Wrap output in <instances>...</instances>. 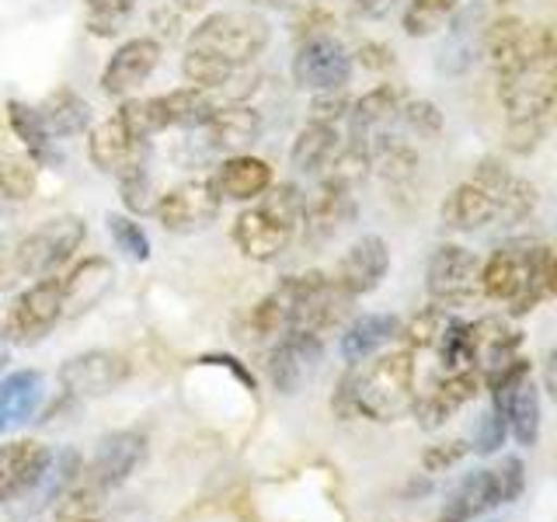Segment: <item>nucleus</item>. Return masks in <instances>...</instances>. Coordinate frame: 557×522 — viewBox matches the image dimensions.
<instances>
[{"mask_svg": "<svg viewBox=\"0 0 557 522\" xmlns=\"http://www.w3.org/2000/svg\"><path fill=\"white\" fill-rule=\"evenodd\" d=\"M255 8H272V11H293V14H304L321 8V0H251Z\"/></svg>", "mask_w": 557, "mask_h": 522, "instance_id": "nucleus-50", "label": "nucleus"}, {"mask_svg": "<svg viewBox=\"0 0 557 522\" xmlns=\"http://www.w3.org/2000/svg\"><path fill=\"white\" fill-rule=\"evenodd\" d=\"M144 457H147V435L139 428L109 432L98 443L95 457L84 463L77 484L101 498V495L115 492L119 484H126L136 474V467L144 463Z\"/></svg>", "mask_w": 557, "mask_h": 522, "instance_id": "nucleus-11", "label": "nucleus"}, {"mask_svg": "<svg viewBox=\"0 0 557 522\" xmlns=\"http://www.w3.org/2000/svg\"><path fill=\"white\" fill-rule=\"evenodd\" d=\"M449 324H453V310L432 303L425 310H418L408 324H400V338H405V348H411V352H435V345L443 341Z\"/></svg>", "mask_w": 557, "mask_h": 522, "instance_id": "nucleus-37", "label": "nucleus"}, {"mask_svg": "<svg viewBox=\"0 0 557 522\" xmlns=\"http://www.w3.org/2000/svg\"><path fill=\"white\" fill-rule=\"evenodd\" d=\"M8 356H11V341L4 338V331H0V370L8 365Z\"/></svg>", "mask_w": 557, "mask_h": 522, "instance_id": "nucleus-56", "label": "nucleus"}, {"mask_svg": "<svg viewBox=\"0 0 557 522\" xmlns=\"http://www.w3.org/2000/svg\"><path fill=\"white\" fill-rule=\"evenodd\" d=\"M49 460V449L35 439H14L0 446V501H11L39 477V470Z\"/></svg>", "mask_w": 557, "mask_h": 522, "instance_id": "nucleus-29", "label": "nucleus"}, {"mask_svg": "<svg viewBox=\"0 0 557 522\" xmlns=\"http://www.w3.org/2000/svg\"><path fill=\"white\" fill-rule=\"evenodd\" d=\"M216 188L223 199H234V202H251L258 196H265L272 188V167L261 161V157H251V153H234L226 157L216 171Z\"/></svg>", "mask_w": 557, "mask_h": 522, "instance_id": "nucleus-30", "label": "nucleus"}, {"mask_svg": "<svg viewBox=\"0 0 557 522\" xmlns=\"http://www.w3.org/2000/svg\"><path fill=\"white\" fill-rule=\"evenodd\" d=\"M261 209H269V213L289 226V231H304V216H307V196H304V188L296 185V182H272V188L265 191V196H258Z\"/></svg>", "mask_w": 557, "mask_h": 522, "instance_id": "nucleus-39", "label": "nucleus"}, {"mask_svg": "<svg viewBox=\"0 0 557 522\" xmlns=\"http://www.w3.org/2000/svg\"><path fill=\"white\" fill-rule=\"evenodd\" d=\"M269 42H272V28L258 11H220L199 22L185 39L188 49L213 52V57L234 66H251Z\"/></svg>", "mask_w": 557, "mask_h": 522, "instance_id": "nucleus-4", "label": "nucleus"}, {"mask_svg": "<svg viewBox=\"0 0 557 522\" xmlns=\"http://www.w3.org/2000/svg\"><path fill=\"white\" fill-rule=\"evenodd\" d=\"M547 269L550 248L530 237H512L481 261V296L502 303L505 318H527L547 296Z\"/></svg>", "mask_w": 557, "mask_h": 522, "instance_id": "nucleus-3", "label": "nucleus"}, {"mask_svg": "<svg viewBox=\"0 0 557 522\" xmlns=\"http://www.w3.org/2000/svg\"><path fill=\"white\" fill-rule=\"evenodd\" d=\"M391 272V248L387 240H383L380 234H366L359 237L352 248H348L338 261L335 269V283L352 296V300H359V296L380 289V283L387 278Z\"/></svg>", "mask_w": 557, "mask_h": 522, "instance_id": "nucleus-17", "label": "nucleus"}, {"mask_svg": "<svg viewBox=\"0 0 557 522\" xmlns=\"http://www.w3.org/2000/svg\"><path fill=\"white\" fill-rule=\"evenodd\" d=\"M164 98V112H168V122L171 129H202L209 119H213L216 104L209 101L206 91H199V87H178V91H168L161 95Z\"/></svg>", "mask_w": 557, "mask_h": 522, "instance_id": "nucleus-34", "label": "nucleus"}, {"mask_svg": "<svg viewBox=\"0 0 557 522\" xmlns=\"http://www.w3.org/2000/svg\"><path fill=\"white\" fill-rule=\"evenodd\" d=\"M554 112H557V101H554Z\"/></svg>", "mask_w": 557, "mask_h": 522, "instance_id": "nucleus-59", "label": "nucleus"}, {"mask_svg": "<svg viewBox=\"0 0 557 522\" xmlns=\"http://www.w3.org/2000/svg\"><path fill=\"white\" fill-rule=\"evenodd\" d=\"M342 147H345V139H342L338 126H327V122H307V126L300 129V136L293 139L289 161L300 174H324Z\"/></svg>", "mask_w": 557, "mask_h": 522, "instance_id": "nucleus-31", "label": "nucleus"}, {"mask_svg": "<svg viewBox=\"0 0 557 522\" xmlns=\"http://www.w3.org/2000/svg\"><path fill=\"white\" fill-rule=\"evenodd\" d=\"M467 370L481 376L484 387H492L522 359V331L512 318H481L467 324Z\"/></svg>", "mask_w": 557, "mask_h": 522, "instance_id": "nucleus-8", "label": "nucleus"}, {"mask_svg": "<svg viewBox=\"0 0 557 522\" xmlns=\"http://www.w3.org/2000/svg\"><path fill=\"white\" fill-rule=\"evenodd\" d=\"M397 4V0H352V8L366 17H383L391 8Z\"/></svg>", "mask_w": 557, "mask_h": 522, "instance_id": "nucleus-51", "label": "nucleus"}, {"mask_svg": "<svg viewBox=\"0 0 557 522\" xmlns=\"http://www.w3.org/2000/svg\"><path fill=\"white\" fill-rule=\"evenodd\" d=\"M509 439V418H505L495 405L484 411L481 418V428H478V439L470 449H478L481 457H492L495 449H502V443Z\"/></svg>", "mask_w": 557, "mask_h": 522, "instance_id": "nucleus-45", "label": "nucleus"}, {"mask_svg": "<svg viewBox=\"0 0 557 522\" xmlns=\"http://www.w3.org/2000/svg\"><path fill=\"white\" fill-rule=\"evenodd\" d=\"M206 4H209V0H174V11L191 14V11H202Z\"/></svg>", "mask_w": 557, "mask_h": 522, "instance_id": "nucleus-55", "label": "nucleus"}, {"mask_svg": "<svg viewBox=\"0 0 557 522\" xmlns=\"http://www.w3.org/2000/svg\"><path fill=\"white\" fill-rule=\"evenodd\" d=\"M467 452H470L467 439H453V443H443V446H432V449H425L422 467L429 470V474H443V470H449L453 463H460Z\"/></svg>", "mask_w": 557, "mask_h": 522, "instance_id": "nucleus-48", "label": "nucleus"}, {"mask_svg": "<svg viewBox=\"0 0 557 522\" xmlns=\"http://www.w3.org/2000/svg\"><path fill=\"white\" fill-rule=\"evenodd\" d=\"M544 390L557 400V348H554L547 365H544Z\"/></svg>", "mask_w": 557, "mask_h": 522, "instance_id": "nucleus-53", "label": "nucleus"}, {"mask_svg": "<svg viewBox=\"0 0 557 522\" xmlns=\"http://www.w3.org/2000/svg\"><path fill=\"white\" fill-rule=\"evenodd\" d=\"M547 293L557 296V251H550V269H547Z\"/></svg>", "mask_w": 557, "mask_h": 522, "instance_id": "nucleus-54", "label": "nucleus"}, {"mask_svg": "<svg viewBox=\"0 0 557 522\" xmlns=\"http://www.w3.org/2000/svg\"><path fill=\"white\" fill-rule=\"evenodd\" d=\"M481 46L492 60L509 126H544L557 101V35L505 14L484 28Z\"/></svg>", "mask_w": 557, "mask_h": 522, "instance_id": "nucleus-1", "label": "nucleus"}, {"mask_svg": "<svg viewBox=\"0 0 557 522\" xmlns=\"http://www.w3.org/2000/svg\"><path fill=\"white\" fill-rule=\"evenodd\" d=\"M157 66H161V42L157 39L139 35V39L122 42L101 70V91L115 101H126L150 80Z\"/></svg>", "mask_w": 557, "mask_h": 522, "instance_id": "nucleus-16", "label": "nucleus"}, {"mask_svg": "<svg viewBox=\"0 0 557 522\" xmlns=\"http://www.w3.org/2000/svg\"><path fill=\"white\" fill-rule=\"evenodd\" d=\"M46 397V376L39 370H17L0 380V435L32 422Z\"/></svg>", "mask_w": 557, "mask_h": 522, "instance_id": "nucleus-24", "label": "nucleus"}, {"mask_svg": "<svg viewBox=\"0 0 557 522\" xmlns=\"http://www.w3.org/2000/svg\"><path fill=\"white\" fill-rule=\"evenodd\" d=\"M84 237H87L84 216H57L42 226H35L32 234H25L11 248L17 275H25V278L52 275L74 258V251L84 244Z\"/></svg>", "mask_w": 557, "mask_h": 522, "instance_id": "nucleus-5", "label": "nucleus"}, {"mask_svg": "<svg viewBox=\"0 0 557 522\" xmlns=\"http://www.w3.org/2000/svg\"><path fill=\"white\" fill-rule=\"evenodd\" d=\"M289 313H293V289L289 278H283L269 296H261L255 303L248 327L255 338H278L283 331H289Z\"/></svg>", "mask_w": 557, "mask_h": 522, "instance_id": "nucleus-33", "label": "nucleus"}, {"mask_svg": "<svg viewBox=\"0 0 557 522\" xmlns=\"http://www.w3.org/2000/svg\"><path fill=\"white\" fill-rule=\"evenodd\" d=\"M234 63H226L213 52H202V49H185V60H182V74L191 87H199V91H216L220 84H226L234 77Z\"/></svg>", "mask_w": 557, "mask_h": 522, "instance_id": "nucleus-40", "label": "nucleus"}, {"mask_svg": "<svg viewBox=\"0 0 557 522\" xmlns=\"http://www.w3.org/2000/svg\"><path fill=\"white\" fill-rule=\"evenodd\" d=\"M348 109H352V101H348L342 91L313 95V101H310V122H327V126H338L342 119H348Z\"/></svg>", "mask_w": 557, "mask_h": 522, "instance_id": "nucleus-47", "label": "nucleus"}, {"mask_svg": "<svg viewBox=\"0 0 557 522\" xmlns=\"http://www.w3.org/2000/svg\"><path fill=\"white\" fill-rule=\"evenodd\" d=\"M457 8H460V0H408L400 25H405L411 39H429V35L449 25V17L457 14Z\"/></svg>", "mask_w": 557, "mask_h": 522, "instance_id": "nucleus-38", "label": "nucleus"}, {"mask_svg": "<svg viewBox=\"0 0 557 522\" xmlns=\"http://www.w3.org/2000/svg\"><path fill=\"white\" fill-rule=\"evenodd\" d=\"M8 122H11L14 136L22 139V147H25L28 161H32L35 167H60V164H63V153H60V147H57L60 139L49 133L46 119H42L39 109H35V104L11 98V101H8Z\"/></svg>", "mask_w": 557, "mask_h": 522, "instance_id": "nucleus-26", "label": "nucleus"}, {"mask_svg": "<svg viewBox=\"0 0 557 522\" xmlns=\"http://www.w3.org/2000/svg\"><path fill=\"white\" fill-rule=\"evenodd\" d=\"M492 474H495V484H498V498L502 505H509L522 495V487H527V467H522L519 457H502L495 467H492Z\"/></svg>", "mask_w": 557, "mask_h": 522, "instance_id": "nucleus-46", "label": "nucleus"}, {"mask_svg": "<svg viewBox=\"0 0 557 522\" xmlns=\"http://www.w3.org/2000/svg\"><path fill=\"white\" fill-rule=\"evenodd\" d=\"M206 147L216 153H248L258 139H261V115L251 104H223L213 112V119L202 126Z\"/></svg>", "mask_w": 557, "mask_h": 522, "instance_id": "nucleus-21", "label": "nucleus"}, {"mask_svg": "<svg viewBox=\"0 0 557 522\" xmlns=\"http://www.w3.org/2000/svg\"><path fill=\"white\" fill-rule=\"evenodd\" d=\"M425 289L429 300L446 310L481 300V258L463 244H440L429 258Z\"/></svg>", "mask_w": 557, "mask_h": 522, "instance_id": "nucleus-6", "label": "nucleus"}, {"mask_svg": "<svg viewBox=\"0 0 557 522\" xmlns=\"http://www.w3.org/2000/svg\"><path fill=\"white\" fill-rule=\"evenodd\" d=\"M87 11V32L112 39L122 32V22L133 14V0H84Z\"/></svg>", "mask_w": 557, "mask_h": 522, "instance_id": "nucleus-43", "label": "nucleus"}, {"mask_svg": "<svg viewBox=\"0 0 557 522\" xmlns=\"http://www.w3.org/2000/svg\"><path fill=\"white\" fill-rule=\"evenodd\" d=\"M63 321V278L60 275H42L35 283L17 293L14 307L4 318V338L11 345H35L46 335H52V327Z\"/></svg>", "mask_w": 557, "mask_h": 522, "instance_id": "nucleus-9", "label": "nucleus"}, {"mask_svg": "<svg viewBox=\"0 0 557 522\" xmlns=\"http://www.w3.org/2000/svg\"><path fill=\"white\" fill-rule=\"evenodd\" d=\"M498 505H502V498H498V484H495L492 467L474 470V474H467L446 495V505L435 522H474L487 509H498Z\"/></svg>", "mask_w": 557, "mask_h": 522, "instance_id": "nucleus-28", "label": "nucleus"}, {"mask_svg": "<svg viewBox=\"0 0 557 522\" xmlns=\"http://www.w3.org/2000/svg\"><path fill=\"white\" fill-rule=\"evenodd\" d=\"M359 63L366 66V70H387L391 63H394V52L387 49V46H380V42H366L359 52Z\"/></svg>", "mask_w": 557, "mask_h": 522, "instance_id": "nucleus-49", "label": "nucleus"}, {"mask_svg": "<svg viewBox=\"0 0 557 522\" xmlns=\"http://www.w3.org/2000/svg\"><path fill=\"white\" fill-rule=\"evenodd\" d=\"M104 223H109V237H112V244L122 254L133 258V261H147L150 258V237L129 213H109V216H104Z\"/></svg>", "mask_w": 557, "mask_h": 522, "instance_id": "nucleus-41", "label": "nucleus"}, {"mask_svg": "<svg viewBox=\"0 0 557 522\" xmlns=\"http://www.w3.org/2000/svg\"><path fill=\"white\" fill-rule=\"evenodd\" d=\"M397 122H405L408 133L422 136V139H435L443 133V112L425 98H405V104H400V112H397Z\"/></svg>", "mask_w": 557, "mask_h": 522, "instance_id": "nucleus-44", "label": "nucleus"}, {"mask_svg": "<svg viewBox=\"0 0 557 522\" xmlns=\"http://www.w3.org/2000/svg\"><path fill=\"white\" fill-rule=\"evenodd\" d=\"M324 359V338L313 331H283L269 352V380L278 394H300Z\"/></svg>", "mask_w": 557, "mask_h": 522, "instance_id": "nucleus-13", "label": "nucleus"}, {"mask_svg": "<svg viewBox=\"0 0 557 522\" xmlns=\"http://www.w3.org/2000/svg\"><path fill=\"white\" fill-rule=\"evenodd\" d=\"M63 278V318H81V313L91 310L104 293L115 283V265L109 258L91 254L77 261Z\"/></svg>", "mask_w": 557, "mask_h": 522, "instance_id": "nucleus-23", "label": "nucleus"}, {"mask_svg": "<svg viewBox=\"0 0 557 522\" xmlns=\"http://www.w3.org/2000/svg\"><path fill=\"white\" fill-rule=\"evenodd\" d=\"M115 115L122 119V126H126L139 144H150L157 133L171 129L168 112H164V98H126L119 104Z\"/></svg>", "mask_w": 557, "mask_h": 522, "instance_id": "nucleus-35", "label": "nucleus"}, {"mask_svg": "<svg viewBox=\"0 0 557 522\" xmlns=\"http://www.w3.org/2000/svg\"><path fill=\"white\" fill-rule=\"evenodd\" d=\"M394 338H400V318H394V313H362V318H356L345 327L338 352L348 365H359L366 359H373Z\"/></svg>", "mask_w": 557, "mask_h": 522, "instance_id": "nucleus-27", "label": "nucleus"}, {"mask_svg": "<svg viewBox=\"0 0 557 522\" xmlns=\"http://www.w3.org/2000/svg\"><path fill=\"white\" fill-rule=\"evenodd\" d=\"M356 220V199L352 188L321 182L318 196L307 199V216H304V234L307 244H324L335 234H342L348 223Z\"/></svg>", "mask_w": 557, "mask_h": 522, "instance_id": "nucleus-22", "label": "nucleus"}, {"mask_svg": "<svg viewBox=\"0 0 557 522\" xmlns=\"http://www.w3.org/2000/svg\"><path fill=\"white\" fill-rule=\"evenodd\" d=\"M119 182V199L126 206L129 216H150L157 209V185H153V174H150V161H139L133 167H126L122 174H115Z\"/></svg>", "mask_w": 557, "mask_h": 522, "instance_id": "nucleus-36", "label": "nucleus"}, {"mask_svg": "<svg viewBox=\"0 0 557 522\" xmlns=\"http://www.w3.org/2000/svg\"><path fill=\"white\" fill-rule=\"evenodd\" d=\"M289 289H293L289 331H313V335H324V331L338 327L348 307H352V296L324 272L293 275Z\"/></svg>", "mask_w": 557, "mask_h": 522, "instance_id": "nucleus-10", "label": "nucleus"}, {"mask_svg": "<svg viewBox=\"0 0 557 522\" xmlns=\"http://www.w3.org/2000/svg\"><path fill=\"white\" fill-rule=\"evenodd\" d=\"M74 522H95V519H74Z\"/></svg>", "mask_w": 557, "mask_h": 522, "instance_id": "nucleus-57", "label": "nucleus"}, {"mask_svg": "<svg viewBox=\"0 0 557 522\" xmlns=\"http://www.w3.org/2000/svg\"><path fill=\"white\" fill-rule=\"evenodd\" d=\"M39 112L46 119L49 133L57 139L84 136V133H91V126H95L91 104H87L77 91H70V87H57V91L46 98V104Z\"/></svg>", "mask_w": 557, "mask_h": 522, "instance_id": "nucleus-32", "label": "nucleus"}, {"mask_svg": "<svg viewBox=\"0 0 557 522\" xmlns=\"http://www.w3.org/2000/svg\"><path fill=\"white\" fill-rule=\"evenodd\" d=\"M414 352L411 348H394L383 352L362 370H352L335 394V411L345 418H370V422H397L414 408Z\"/></svg>", "mask_w": 557, "mask_h": 522, "instance_id": "nucleus-2", "label": "nucleus"}, {"mask_svg": "<svg viewBox=\"0 0 557 522\" xmlns=\"http://www.w3.org/2000/svg\"><path fill=\"white\" fill-rule=\"evenodd\" d=\"M352 66H356L352 52H348L331 32H321V35L300 39V46L293 52L289 74L300 91L324 95V91H345V84L352 80Z\"/></svg>", "mask_w": 557, "mask_h": 522, "instance_id": "nucleus-7", "label": "nucleus"}, {"mask_svg": "<svg viewBox=\"0 0 557 522\" xmlns=\"http://www.w3.org/2000/svg\"><path fill=\"white\" fill-rule=\"evenodd\" d=\"M498 4H509V0H498Z\"/></svg>", "mask_w": 557, "mask_h": 522, "instance_id": "nucleus-58", "label": "nucleus"}, {"mask_svg": "<svg viewBox=\"0 0 557 522\" xmlns=\"http://www.w3.org/2000/svg\"><path fill=\"white\" fill-rule=\"evenodd\" d=\"M57 376L70 397H104L129 380V359L109 348H91V352L70 356Z\"/></svg>", "mask_w": 557, "mask_h": 522, "instance_id": "nucleus-14", "label": "nucleus"}, {"mask_svg": "<svg viewBox=\"0 0 557 522\" xmlns=\"http://www.w3.org/2000/svg\"><path fill=\"white\" fill-rule=\"evenodd\" d=\"M84 470V457L77 449H60V452H49L46 467L39 470V477H35L22 495L8 501V512L17 515V519H32V515H42L46 509H52L70 487L77 484Z\"/></svg>", "mask_w": 557, "mask_h": 522, "instance_id": "nucleus-15", "label": "nucleus"}, {"mask_svg": "<svg viewBox=\"0 0 557 522\" xmlns=\"http://www.w3.org/2000/svg\"><path fill=\"white\" fill-rule=\"evenodd\" d=\"M17 278V265H14V254L11 251H0V289L14 286Z\"/></svg>", "mask_w": 557, "mask_h": 522, "instance_id": "nucleus-52", "label": "nucleus"}, {"mask_svg": "<svg viewBox=\"0 0 557 522\" xmlns=\"http://www.w3.org/2000/svg\"><path fill=\"white\" fill-rule=\"evenodd\" d=\"M35 196V164L25 157H0V199L28 202Z\"/></svg>", "mask_w": 557, "mask_h": 522, "instance_id": "nucleus-42", "label": "nucleus"}, {"mask_svg": "<svg viewBox=\"0 0 557 522\" xmlns=\"http://www.w3.org/2000/svg\"><path fill=\"white\" fill-rule=\"evenodd\" d=\"M87 157H91L95 171L101 174H122L126 167L150 161V144H139V139L122 126V119L112 115L104 119L101 126H91L87 133Z\"/></svg>", "mask_w": 557, "mask_h": 522, "instance_id": "nucleus-19", "label": "nucleus"}, {"mask_svg": "<svg viewBox=\"0 0 557 522\" xmlns=\"http://www.w3.org/2000/svg\"><path fill=\"white\" fill-rule=\"evenodd\" d=\"M481 376L478 373H470V370H463V373H443L440 380L432 383L429 390H422L414 397V418H418V425L422 428H443L446 422L457 411H463L470 400H474L478 394H481Z\"/></svg>", "mask_w": 557, "mask_h": 522, "instance_id": "nucleus-18", "label": "nucleus"}, {"mask_svg": "<svg viewBox=\"0 0 557 522\" xmlns=\"http://www.w3.org/2000/svg\"><path fill=\"white\" fill-rule=\"evenodd\" d=\"M220 188L213 178H191L157 199L153 216L168 234H199L220 216Z\"/></svg>", "mask_w": 557, "mask_h": 522, "instance_id": "nucleus-12", "label": "nucleus"}, {"mask_svg": "<svg viewBox=\"0 0 557 522\" xmlns=\"http://www.w3.org/2000/svg\"><path fill=\"white\" fill-rule=\"evenodd\" d=\"M231 237H234L237 251L244 258H251V261H275L278 254L289 248L296 234L289 231V226L278 223L269 213V209L251 206V209H244V213L234 220Z\"/></svg>", "mask_w": 557, "mask_h": 522, "instance_id": "nucleus-20", "label": "nucleus"}, {"mask_svg": "<svg viewBox=\"0 0 557 522\" xmlns=\"http://www.w3.org/2000/svg\"><path fill=\"white\" fill-rule=\"evenodd\" d=\"M400 104H405V91H397L394 84H380L373 91H366L348 109V139L370 147L373 133H383L391 122H397Z\"/></svg>", "mask_w": 557, "mask_h": 522, "instance_id": "nucleus-25", "label": "nucleus"}]
</instances>
